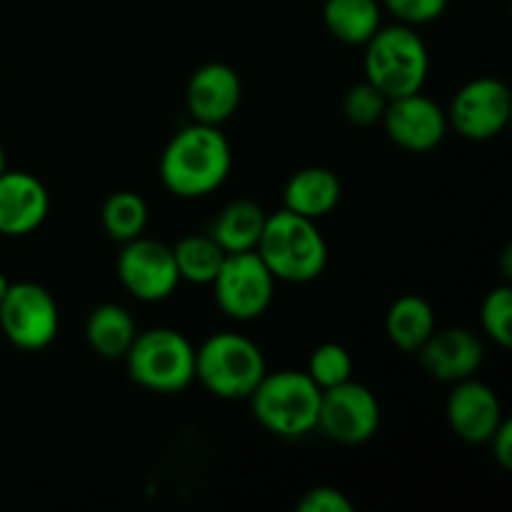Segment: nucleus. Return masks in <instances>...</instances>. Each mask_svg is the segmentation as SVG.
<instances>
[{"label": "nucleus", "instance_id": "nucleus-1", "mask_svg": "<svg viewBox=\"0 0 512 512\" xmlns=\"http://www.w3.org/2000/svg\"><path fill=\"white\" fill-rule=\"evenodd\" d=\"M233 150L218 125L178 130L160 155V180L178 198H203L228 180Z\"/></svg>", "mask_w": 512, "mask_h": 512}, {"label": "nucleus", "instance_id": "nucleus-2", "mask_svg": "<svg viewBox=\"0 0 512 512\" xmlns=\"http://www.w3.org/2000/svg\"><path fill=\"white\" fill-rule=\"evenodd\" d=\"M255 253L273 278L285 283H310L328 268V243L318 230V220L285 208L268 215Z\"/></svg>", "mask_w": 512, "mask_h": 512}, {"label": "nucleus", "instance_id": "nucleus-3", "mask_svg": "<svg viewBox=\"0 0 512 512\" xmlns=\"http://www.w3.org/2000/svg\"><path fill=\"white\" fill-rule=\"evenodd\" d=\"M365 80L373 83L388 100L420 93L428 80L430 55L413 25H380L365 43Z\"/></svg>", "mask_w": 512, "mask_h": 512}, {"label": "nucleus", "instance_id": "nucleus-4", "mask_svg": "<svg viewBox=\"0 0 512 512\" xmlns=\"http://www.w3.org/2000/svg\"><path fill=\"white\" fill-rule=\"evenodd\" d=\"M323 390L303 370L265 373L250 393L255 420L278 438H303L318 428V410Z\"/></svg>", "mask_w": 512, "mask_h": 512}, {"label": "nucleus", "instance_id": "nucleus-5", "mask_svg": "<svg viewBox=\"0 0 512 512\" xmlns=\"http://www.w3.org/2000/svg\"><path fill=\"white\" fill-rule=\"evenodd\" d=\"M265 373L263 350L245 335L218 333L195 348V380L215 398H250Z\"/></svg>", "mask_w": 512, "mask_h": 512}, {"label": "nucleus", "instance_id": "nucleus-6", "mask_svg": "<svg viewBox=\"0 0 512 512\" xmlns=\"http://www.w3.org/2000/svg\"><path fill=\"white\" fill-rule=\"evenodd\" d=\"M125 363L130 380L150 393H180L195 380V348L173 328H153L135 335Z\"/></svg>", "mask_w": 512, "mask_h": 512}, {"label": "nucleus", "instance_id": "nucleus-7", "mask_svg": "<svg viewBox=\"0 0 512 512\" xmlns=\"http://www.w3.org/2000/svg\"><path fill=\"white\" fill-rule=\"evenodd\" d=\"M215 303L228 318L248 323L270 308L275 278L255 250L225 255L213 283Z\"/></svg>", "mask_w": 512, "mask_h": 512}, {"label": "nucleus", "instance_id": "nucleus-8", "mask_svg": "<svg viewBox=\"0 0 512 512\" xmlns=\"http://www.w3.org/2000/svg\"><path fill=\"white\" fill-rule=\"evenodd\" d=\"M60 328L58 303L38 283H10L0 300V330L20 350H43Z\"/></svg>", "mask_w": 512, "mask_h": 512}, {"label": "nucleus", "instance_id": "nucleus-9", "mask_svg": "<svg viewBox=\"0 0 512 512\" xmlns=\"http://www.w3.org/2000/svg\"><path fill=\"white\" fill-rule=\"evenodd\" d=\"M512 93L498 78H475L455 93L448 110V125L465 140H493L508 128Z\"/></svg>", "mask_w": 512, "mask_h": 512}, {"label": "nucleus", "instance_id": "nucleus-10", "mask_svg": "<svg viewBox=\"0 0 512 512\" xmlns=\"http://www.w3.org/2000/svg\"><path fill=\"white\" fill-rule=\"evenodd\" d=\"M380 403L375 393L353 378L323 390L318 410V430L340 445H363L378 433Z\"/></svg>", "mask_w": 512, "mask_h": 512}, {"label": "nucleus", "instance_id": "nucleus-11", "mask_svg": "<svg viewBox=\"0 0 512 512\" xmlns=\"http://www.w3.org/2000/svg\"><path fill=\"white\" fill-rule=\"evenodd\" d=\"M118 278L123 288L143 303L170 298L180 283L173 248L143 235L128 240L118 255Z\"/></svg>", "mask_w": 512, "mask_h": 512}, {"label": "nucleus", "instance_id": "nucleus-12", "mask_svg": "<svg viewBox=\"0 0 512 512\" xmlns=\"http://www.w3.org/2000/svg\"><path fill=\"white\" fill-rule=\"evenodd\" d=\"M380 123H383L388 138L398 148L410 150V153H428V150L438 148L450 128L448 113L423 93L388 100V108H385Z\"/></svg>", "mask_w": 512, "mask_h": 512}, {"label": "nucleus", "instance_id": "nucleus-13", "mask_svg": "<svg viewBox=\"0 0 512 512\" xmlns=\"http://www.w3.org/2000/svg\"><path fill=\"white\" fill-rule=\"evenodd\" d=\"M445 415L453 433L470 445L488 443L505 420L498 393L473 378L455 383L445 405Z\"/></svg>", "mask_w": 512, "mask_h": 512}, {"label": "nucleus", "instance_id": "nucleus-14", "mask_svg": "<svg viewBox=\"0 0 512 512\" xmlns=\"http://www.w3.org/2000/svg\"><path fill=\"white\" fill-rule=\"evenodd\" d=\"M415 355L430 378L440 380V383H460L478 373L485 350L473 330L445 328L433 330V335Z\"/></svg>", "mask_w": 512, "mask_h": 512}, {"label": "nucleus", "instance_id": "nucleus-15", "mask_svg": "<svg viewBox=\"0 0 512 512\" xmlns=\"http://www.w3.org/2000/svg\"><path fill=\"white\" fill-rule=\"evenodd\" d=\"M243 98V83L228 63L200 65L188 80L185 105L195 123L220 125L233 118Z\"/></svg>", "mask_w": 512, "mask_h": 512}, {"label": "nucleus", "instance_id": "nucleus-16", "mask_svg": "<svg viewBox=\"0 0 512 512\" xmlns=\"http://www.w3.org/2000/svg\"><path fill=\"white\" fill-rule=\"evenodd\" d=\"M50 195L35 175L5 170L0 175V235L23 238L48 218Z\"/></svg>", "mask_w": 512, "mask_h": 512}, {"label": "nucleus", "instance_id": "nucleus-17", "mask_svg": "<svg viewBox=\"0 0 512 512\" xmlns=\"http://www.w3.org/2000/svg\"><path fill=\"white\" fill-rule=\"evenodd\" d=\"M340 195H343V185H340L338 175L320 165H310V168L298 170L285 183L283 203L290 213L320 220L338 208Z\"/></svg>", "mask_w": 512, "mask_h": 512}, {"label": "nucleus", "instance_id": "nucleus-18", "mask_svg": "<svg viewBox=\"0 0 512 512\" xmlns=\"http://www.w3.org/2000/svg\"><path fill=\"white\" fill-rule=\"evenodd\" d=\"M268 213L255 200H233L225 205L213 220L210 238L225 250V253H248L258 245L260 233L265 228Z\"/></svg>", "mask_w": 512, "mask_h": 512}, {"label": "nucleus", "instance_id": "nucleus-19", "mask_svg": "<svg viewBox=\"0 0 512 512\" xmlns=\"http://www.w3.org/2000/svg\"><path fill=\"white\" fill-rule=\"evenodd\" d=\"M135 335H138V328H135L133 315L118 303L98 305L90 310L85 320V340L100 358H125Z\"/></svg>", "mask_w": 512, "mask_h": 512}, {"label": "nucleus", "instance_id": "nucleus-20", "mask_svg": "<svg viewBox=\"0 0 512 512\" xmlns=\"http://www.w3.org/2000/svg\"><path fill=\"white\" fill-rule=\"evenodd\" d=\"M435 330V310L420 295H403L390 305L385 315L388 340L403 353L415 355Z\"/></svg>", "mask_w": 512, "mask_h": 512}, {"label": "nucleus", "instance_id": "nucleus-21", "mask_svg": "<svg viewBox=\"0 0 512 512\" xmlns=\"http://www.w3.org/2000/svg\"><path fill=\"white\" fill-rule=\"evenodd\" d=\"M323 23L340 43L365 45L380 28V3L378 0H325Z\"/></svg>", "mask_w": 512, "mask_h": 512}, {"label": "nucleus", "instance_id": "nucleus-22", "mask_svg": "<svg viewBox=\"0 0 512 512\" xmlns=\"http://www.w3.org/2000/svg\"><path fill=\"white\" fill-rule=\"evenodd\" d=\"M225 255L228 253L210 235H188V238L178 240L173 248L175 268H178L180 280L195 285L213 283Z\"/></svg>", "mask_w": 512, "mask_h": 512}, {"label": "nucleus", "instance_id": "nucleus-23", "mask_svg": "<svg viewBox=\"0 0 512 512\" xmlns=\"http://www.w3.org/2000/svg\"><path fill=\"white\" fill-rule=\"evenodd\" d=\"M103 230L115 243L140 238L148 228V203L133 190H118L110 195L100 210Z\"/></svg>", "mask_w": 512, "mask_h": 512}, {"label": "nucleus", "instance_id": "nucleus-24", "mask_svg": "<svg viewBox=\"0 0 512 512\" xmlns=\"http://www.w3.org/2000/svg\"><path fill=\"white\" fill-rule=\"evenodd\" d=\"M305 373L320 390L335 388V385H343L353 378V358L343 345L325 343L313 350Z\"/></svg>", "mask_w": 512, "mask_h": 512}, {"label": "nucleus", "instance_id": "nucleus-25", "mask_svg": "<svg viewBox=\"0 0 512 512\" xmlns=\"http://www.w3.org/2000/svg\"><path fill=\"white\" fill-rule=\"evenodd\" d=\"M480 325L485 335L500 348L512 345V288L508 283L498 285L485 295L480 305Z\"/></svg>", "mask_w": 512, "mask_h": 512}, {"label": "nucleus", "instance_id": "nucleus-26", "mask_svg": "<svg viewBox=\"0 0 512 512\" xmlns=\"http://www.w3.org/2000/svg\"><path fill=\"white\" fill-rule=\"evenodd\" d=\"M385 108H388V98L368 80L353 85L343 98V115L353 125H360V128L380 123Z\"/></svg>", "mask_w": 512, "mask_h": 512}, {"label": "nucleus", "instance_id": "nucleus-27", "mask_svg": "<svg viewBox=\"0 0 512 512\" xmlns=\"http://www.w3.org/2000/svg\"><path fill=\"white\" fill-rule=\"evenodd\" d=\"M385 8L405 25H425L438 20L448 8V0H383Z\"/></svg>", "mask_w": 512, "mask_h": 512}, {"label": "nucleus", "instance_id": "nucleus-28", "mask_svg": "<svg viewBox=\"0 0 512 512\" xmlns=\"http://www.w3.org/2000/svg\"><path fill=\"white\" fill-rule=\"evenodd\" d=\"M300 512H355L353 500L338 488L330 485H318V488L305 490L303 498L298 500Z\"/></svg>", "mask_w": 512, "mask_h": 512}, {"label": "nucleus", "instance_id": "nucleus-29", "mask_svg": "<svg viewBox=\"0 0 512 512\" xmlns=\"http://www.w3.org/2000/svg\"><path fill=\"white\" fill-rule=\"evenodd\" d=\"M490 448H493V458L498 460V465L503 470H512V423L503 420L498 425V430L493 433V438L488 440Z\"/></svg>", "mask_w": 512, "mask_h": 512}, {"label": "nucleus", "instance_id": "nucleus-30", "mask_svg": "<svg viewBox=\"0 0 512 512\" xmlns=\"http://www.w3.org/2000/svg\"><path fill=\"white\" fill-rule=\"evenodd\" d=\"M8 288H10V280L0 273V300H3V295L8 293Z\"/></svg>", "mask_w": 512, "mask_h": 512}, {"label": "nucleus", "instance_id": "nucleus-31", "mask_svg": "<svg viewBox=\"0 0 512 512\" xmlns=\"http://www.w3.org/2000/svg\"><path fill=\"white\" fill-rule=\"evenodd\" d=\"M5 170H8L5 168V150H3V145H0V175H3Z\"/></svg>", "mask_w": 512, "mask_h": 512}]
</instances>
